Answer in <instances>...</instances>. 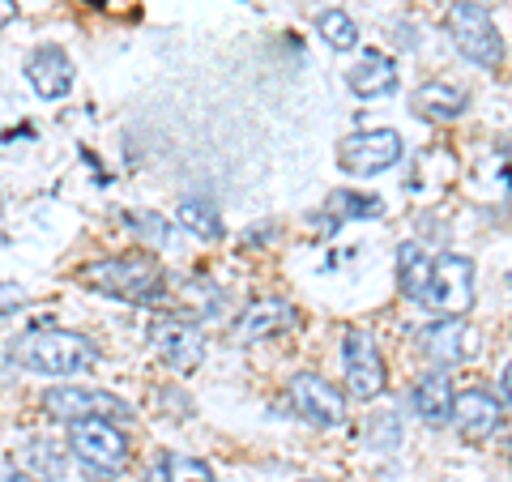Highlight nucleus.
I'll use <instances>...</instances> for the list:
<instances>
[{
	"label": "nucleus",
	"mask_w": 512,
	"mask_h": 482,
	"mask_svg": "<svg viewBox=\"0 0 512 482\" xmlns=\"http://www.w3.org/2000/svg\"><path fill=\"white\" fill-rule=\"evenodd\" d=\"M77 282L86 291H99L111 299L137 303V308H154V303L167 299V273L158 269L150 256L141 252H124V256H103V261H90L77 269Z\"/></svg>",
	"instance_id": "f257e3e1"
},
{
	"label": "nucleus",
	"mask_w": 512,
	"mask_h": 482,
	"mask_svg": "<svg viewBox=\"0 0 512 482\" xmlns=\"http://www.w3.org/2000/svg\"><path fill=\"white\" fill-rule=\"evenodd\" d=\"M9 359L39 376H82L99 363V346L73 329H35L13 342Z\"/></svg>",
	"instance_id": "f03ea898"
},
{
	"label": "nucleus",
	"mask_w": 512,
	"mask_h": 482,
	"mask_svg": "<svg viewBox=\"0 0 512 482\" xmlns=\"http://www.w3.org/2000/svg\"><path fill=\"white\" fill-rule=\"evenodd\" d=\"M444 30H448V39L457 43V52L466 60H474L478 69H495V64L504 60L500 30H495L491 13L483 5H474V0H457L444 18Z\"/></svg>",
	"instance_id": "7ed1b4c3"
},
{
	"label": "nucleus",
	"mask_w": 512,
	"mask_h": 482,
	"mask_svg": "<svg viewBox=\"0 0 512 482\" xmlns=\"http://www.w3.org/2000/svg\"><path fill=\"white\" fill-rule=\"evenodd\" d=\"M69 453L99 478H111L128 465V440L111 419H77L69 423Z\"/></svg>",
	"instance_id": "20e7f679"
},
{
	"label": "nucleus",
	"mask_w": 512,
	"mask_h": 482,
	"mask_svg": "<svg viewBox=\"0 0 512 482\" xmlns=\"http://www.w3.org/2000/svg\"><path fill=\"white\" fill-rule=\"evenodd\" d=\"M427 308L444 316H466L474 308V261L457 252H444L440 261H431V291Z\"/></svg>",
	"instance_id": "39448f33"
},
{
	"label": "nucleus",
	"mask_w": 512,
	"mask_h": 482,
	"mask_svg": "<svg viewBox=\"0 0 512 482\" xmlns=\"http://www.w3.org/2000/svg\"><path fill=\"white\" fill-rule=\"evenodd\" d=\"M43 410L60 423H77V419H128V406L116 393L103 389H82V384H56L43 393Z\"/></svg>",
	"instance_id": "423d86ee"
},
{
	"label": "nucleus",
	"mask_w": 512,
	"mask_h": 482,
	"mask_svg": "<svg viewBox=\"0 0 512 482\" xmlns=\"http://www.w3.org/2000/svg\"><path fill=\"white\" fill-rule=\"evenodd\" d=\"M402 154H406L402 133H393V128H372V133H355V137L342 141L338 163L350 175H380V171L402 163Z\"/></svg>",
	"instance_id": "0eeeda50"
},
{
	"label": "nucleus",
	"mask_w": 512,
	"mask_h": 482,
	"mask_svg": "<svg viewBox=\"0 0 512 482\" xmlns=\"http://www.w3.org/2000/svg\"><path fill=\"white\" fill-rule=\"evenodd\" d=\"M342 363H346V389L355 401H376L384 393L389 372H384V359H380V350L367 333H346Z\"/></svg>",
	"instance_id": "6e6552de"
},
{
	"label": "nucleus",
	"mask_w": 512,
	"mask_h": 482,
	"mask_svg": "<svg viewBox=\"0 0 512 482\" xmlns=\"http://www.w3.org/2000/svg\"><path fill=\"white\" fill-rule=\"evenodd\" d=\"M423 355L431 363L440 367H457V363H470L478 350H483V342H478V329L470 325L466 316H444L436 320V325H427L423 337H419Z\"/></svg>",
	"instance_id": "1a4fd4ad"
},
{
	"label": "nucleus",
	"mask_w": 512,
	"mask_h": 482,
	"mask_svg": "<svg viewBox=\"0 0 512 482\" xmlns=\"http://www.w3.org/2000/svg\"><path fill=\"white\" fill-rule=\"evenodd\" d=\"M150 346L163 355L167 367H175V372H197L201 359H205V337L197 325H188L184 316L158 320L150 329Z\"/></svg>",
	"instance_id": "9d476101"
},
{
	"label": "nucleus",
	"mask_w": 512,
	"mask_h": 482,
	"mask_svg": "<svg viewBox=\"0 0 512 482\" xmlns=\"http://www.w3.org/2000/svg\"><path fill=\"white\" fill-rule=\"evenodd\" d=\"M291 406L299 410V419H308L312 427H338L346 419V397L333 389L325 376H312V372L291 380Z\"/></svg>",
	"instance_id": "9b49d317"
},
{
	"label": "nucleus",
	"mask_w": 512,
	"mask_h": 482,
	"mask_svg": "<svg viewBox=\"0 0 512 482\" xmlns=\"http://www.w3.org/2000/svg\"><path fill=\"white\" fill-rule=\"evenodd\" d=\"M453 423L466 444H487L504 423V406L487 389H466L461 397H453Z\"/></svg>",
	"instance_id": "f8f14e48"
},
{
	"label": "nucleus",
	"mask_w": 512,
	"mask_h": 482,
	"mask_svg": "<svg viewBox=\"0 0 512 482\" xmlns=\"http://www.w3.org/2000/svg\"><path fill=\"white\" fill-rule=\"evenodd\" d=\"M73 60H69V52L64 47H39L35 56L26 60V82L35 86V94L39 99H64V94L73 90Z\"/></svg>",
	"instance_id": "ddd939ff"
},
{
	"label": "nucleus",
	"mask_w": 512,
	"mask_h": 482,
	"mask_svg": "<svg viewBox=\"0 0 512 482\" xmlns=\"http://www.w3.org/2000/svg\"><path fill=\"white\" fill-rule=\"evenodd\" d=\"M346 86L359 94V99H384V94L397 90V64L384 56V52H359L355 69L346 73Z\"/></svg>",
	"instance_id": "4468645a"
},
{
	"label": "nucleus",
	"mask_w": 512,
	"mask_h": 482,
	"mask_svg": "<svg viewBox=\"0 0 512 482\" xmlns=\"http://www.w3.org/2000/svg\"><path fill=\"white\" fill-rule=\"evenodd\" d=\"M453 380L440 376V372H431L423 376L419 384H414V410H419V419L427 427H448L453 423Z\"/></svg>",
	"instance_id": "2eb2a0df"
},
{
	"label": "nucleus",
	"mask_w": 512,
	"mask_h": 482,
	"mask_svg": "<svg viewBox=\"0 0 512 482\" xmlns=\"http://www.w3.org/2000/svg\"><path fill=\"white\" fill-rule=\"evenodd\" d=\"M414 116H423V120H436V124H453L461 120V111H466V94H461L457 86H444V82H427L414 90Z\"/></svg>",
	"instance_id": "dca6fc26"
},
{
	"label": "nucleus",
	"mask_w": 512,
	"mask_h": 482,
	"mask_svg": "<svg viewBox=\"0 0 512 482\" xmlns=\"http://www.w3.org/2000/svg\"><path fill=\"white\" fill-rule=\"evenodd\" d=\"M397 286H402V295L414 299V303H427V291H431V256L406 239L402 248H397Z\"/></svg>",
	"instance_id": "f3484780"
},
{
	"label": "nucleus",
	"mask_w": 512,
	"mask_h": 482,
	"mask_svg": "<svg viewBox=\"0 0 512 482\" xmlns=\"http://www.w3.org/2000/svg\"><path fill=\"white\" fill-rule=\"evenodd\" d=\"M291 325H295V308H291V303L261 299V303H252V308L244 312V320H239V337L252 342V337H269V333L291 329Z\"/></svg>",
	"instance_id": "a211bd4d"
},
{
	"label": "nucleus",
	"mask_w": 512,
	"mask_h": 482,
	"mask_svg": "<svg viewBox=\"0 0 512 482\" xmlns=\"http://www.w3.org/2000/svg\"><path fill=\"white\" fill-rule=\"evenodd\" d=\"M175 218H180V227H188L197 239H222V214H218V205H214V201L188 197V201H180Z\"/></svg>",
	"instance_id": "6ab92c4d"
},
{
	"label": "nucleus",
	"mask_w": 512,
	"mask_h": 482,
	"mask_svg": "<svg viewBox=\"0 0 512 482\" xmlns=\"http://www.w3.org/2000/svg\"><path fill=\"white\" fill-rule=\"evenodd\" d=\"M316 30H320V39H325L333 52H355L359 47V22L350 18L346 9H325L316 18Z\"/></svg>",
	"instance_id": "aec40b11"
},
{
	"label": "nucleus",
	"mask_w": 512,
	"mask_h": 482,
	"mask_svg": "<svg viewBox=\"0 0 512 482\" xmlns=\"http://www.w3.org/2000/svg\"><path fill=\"white\" fill-rule=\"evenodd\" d=\"M325 218H329V231L346 218H380V201L359 197V192H333L329 205H325Z\"/></svg>",
	"instance_id": "412c9836"
},
{
	"label": "nucleus",
	"mask_w": 512,
	"mask_h": 482,
	"mask_svg": "<svg viewBox=\"0 0 512 482\" xmlns=\"http://www.w3.org/2000/svg\"><path fill=\"white\" fill-rule=\"evenodd\" d=\"M64 457H73L69 444H64V448H47V440H35L26 448V461H35L39 470H47L52 478H64Z\"/></svg>",
	"instance_id": "4be33fe9"
},
{
	"label": "nucleus",
	"mask_w": 512,
	"mask_h": 482,
	"mask_svg": "<svg viewBox=\"0 0 512 482\" xmlns=\"http://www.w3.org/2000/svg\"><path fill=\"white\" fill-rule=\"evenodd\" d=\"M167 470L180 482H214V474H210V465L205 461H171L167 457Z\"/></svg>",
	"instance_id": "5701e85b"
},
{
	"label": "nucleus",
	"mask_w": 512,
	"mask_h": 482,
	"mask_svg": "<svg viewBox=\"0 0 512 482\" xmlns=\"http://www.w3.org/2000/svg\"><path fill=\"white\" fill-rule=\"evenodd\" d=\"M22 303H26V286H18V282H0V316L18 312Z\"/></svg>",
	"instance_id": "b1692460"
},
{
	"label": "nucleus",
	"mask_w": 512,
	"mask_h": 482,
	"mask_svg": "<svg viewBox=\"0 0 512 482\" xmlns=\"http://www.w3.org/2000/svg\"><path fill=\"white\" fill-rule=\"evenodd\" d=\"M397 436H402V427H397V419H380V423H376V431H372V444H376V448H393V444H397Z\"/></svg>",
	"instance_id": "393cba45"
},
{
	"label": "nucleus",
	"mask_w": 512,
	"mask_h": 482,
	"mask_svg": "<svg viewBox=\"0 0 512 482\" xmlns=\"http://www.w3.org/2000/svg\"><path fill=\"white\" fill-rule=\"evenodd\" d=\"M171 478V470H167V457H158L150 470H146V482H167Z\"/></svg>",
	"instance_id": "a878e982"
},
{
	"label": "nucleus",
	"mask_w": 512,
	"mask_h": 482,
	"mask_svg": "<svg viewBox=\"0 0 512 482\" xmlns=\"http://www.w3.org/2000/svg\"><path fill=\"white\" fill-rule=\"evenodd\" d=\"M18 18V0H0V30Z\"/></svg>",
	"instance_id": "bb28decb"
},
{
	"label": "nucleus",
	"mask_w": 512,
	"mask_h": 482,
	"mask_svg": "<svg viewBox=\"0 0 512 482\" xmlns=\"http://www.w3.org/2000/svg\"><path fill=\"white\" fill-rule=\"evenodd\" d=\"M0 482H43V478L26 474V470H5V474H0Z\"/></svg>",
	"instance_id": "cd10ccee"
},
{
	"label": "nucleus",
	"mask_w": 512,
	"mask_h": 482,
	"mask_svg": "<svg viewBox=\"0 0 512 482\" xmlns=\"http://www.w3.org/2000/svg\"><path fill=\"white\" fill-rule=\"evenodd\" d=\"M504 393H508V401H512V363H508V372H504Z\"/></svg>",
	"instance_id": "c85d7f7f"
},
{
	"label": "nucleus",
	"mask_w": 512,
	"mask_h": 482,
	"mask_svg": "<svg viewBox=\"0 0 512 482\" xmlns=\"http://www.w3.org/2000/svg\"><path fill=\"white\" fill-rule=\"evenodd\" d=\"M308 482H316V478H308Z\"/></svg>",
	"instance_id": "c756f323"
}]
</instances>
